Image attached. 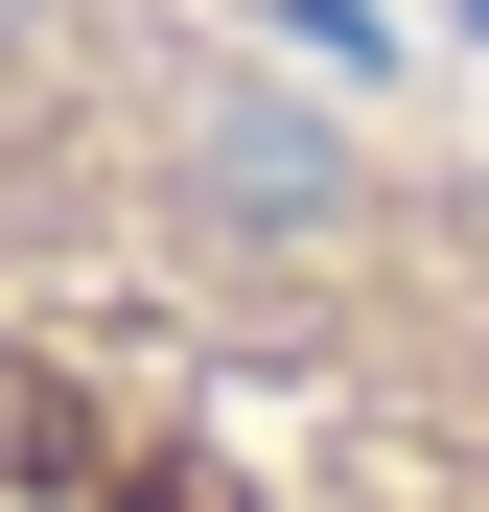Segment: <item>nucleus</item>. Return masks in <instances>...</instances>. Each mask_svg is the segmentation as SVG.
<instances>
[{"instance_id":"f257e3e1","label":"nucleus","mask_w":489,"mask_h":512,"mask_svg":"<svg viewBox=\"0 0 489 512\" xmlns=\"http://www.w3.org/2000/svg\"><path fill=\"white\" fill-rule=\"evenodd\" d=\"M0 512H489V117L326 0H0Z\"/></svg>"}]
</instances>
